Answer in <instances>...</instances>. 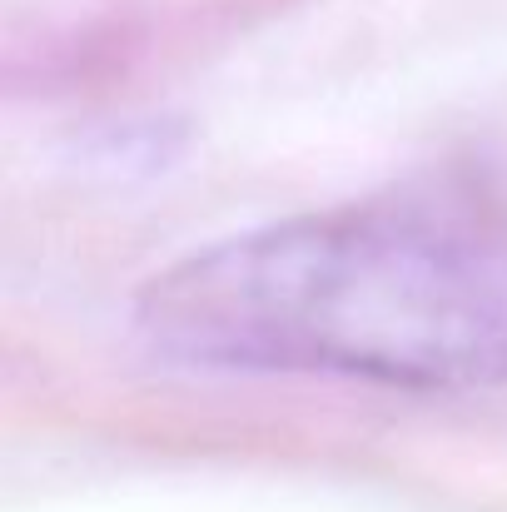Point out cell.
<instances>
[{
  "label": "cell",
  "mask_w": 507,
  "mask_h": 512,
  "mask_svg": "<svg viewBox=\"0 0 507 512\" xmlns=\"http://www.w3.org/2000/svg\"><path fill=\"white\" fill-rule=\"evenodd\" d=\"M135 334L204 373L507 383V174H418L219 239L145 284Z\"/></svg>",
  "instance_id": "obj_1"
}]
</instances>
